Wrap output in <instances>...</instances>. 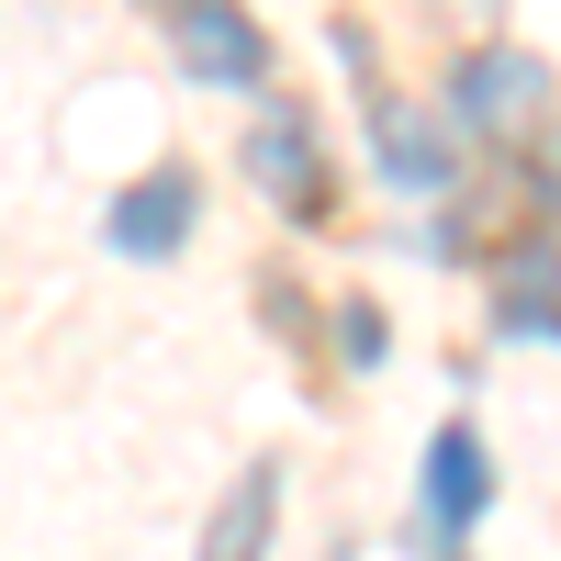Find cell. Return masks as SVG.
I'll use <instances>...</instances> for the list:
<instances>
[{
    "label": "cell",
    "mask_w": 561,
    "mask_h": 561,
    "mask_svg": "<svg viewBox=\"0 0 561 561\" xmlns=\"http://www.w3.org/2000/svg\"><path fill=\"white\" fill-rule=\"evenodd\" d=\"M169 45H180V79H203V90H248L270 68V45H259V23L237 12V0H180Z\"/></svg>",
    "instance_id": "6da1fadb"
},
{
    "label": "cell",
    "mask_w": 561,
    "mask_h": 561,
    "mask_svg": "<svg viewBox=\"0 0 561 561\" xmlns=\"http://www.w3.org/2000/svg\"><path fill=\"white\" fill-rule=\"evenodd\" d=\"M460 124L472 135H528L539 113H550V68L539 57H517V45H494V57H460Z\"/></svg>",
    "instance_id": "7a4b0ae2"
},
{
    "label": "cell",
    "mask_w": 561,
    "mask_h": 561,
    "mask_svg": "<svg viewBox=\"0 0 561 561\" xmlns=\"http://www.w3.org/2000/svg\"><path fill=\"white\" fill-rule=\"evenodd\" d=\"M180 237H192V180H180V169H158L147 192L113 203V248H124V259H169Z\"/></svg>",
    "instance_id": "3957f363"
},
{
    "label": "cell",
    "mask_w": 561,
    "mask_h": 561,
    "mask_svg": "<svg viewBox=\"0 0 561 561\" xmlns=\"http://www.w3.org/2000/svg\"><path fill=\"white\" fill-rule=\"evenodd\" d=\"M248 169H259V192H270L280 214H314V203H325V180H314V135H304L293 113H270V124L248 135Z\"/></svg>",
    "instance_id": "277c9868"
},
{
    "label": "cell",
    "mask_w": 561,
    "mask_h": 561,
    "mask_svg": "<svg viewBox=\"0 0 561 561\" xmlns=\"http://www.w3.org/2000/svg\"><path fill=\"white\" fill-rule=\"evenodd\" d=\"M270 505H280V472H270V460H248V472L225 483V505H214L203 561H259V550H270Z\"/></svg>",
    "instance_id": "5b68a950"
},
{
    "label": "cell",
    "mask_w": 561,
    "mask_h": 561,
    "mask_svg": "<svg viewBox=\"0 0 561 561\" xmlns=\"http://www.w3.org/2000/svg\"><path fill=\"white\" fill-rule=\"evenodd\" d=\"M370 135H382L393 192H438V180H449V147H438V124L415 113V102H370Z\"/></svg>",
    "instance_id": "8992f818"
},
{
    "label": "cell",
    "mask_w": 561,
    "mask_h": 561,
    "mask_svg": "<svg viewBox=\"0 0 561 561\" xmlns=\"http://www.w3.org/2000/svg\"><path fill=\"white\" fill-rule=\"evenodd\" d=\"M483 494H494L483 438H472V427H449V438L427 449V517H438V528H472V517H483Z\"/></svg>",
    "instance_id": "52a82bcc"
},
{
    "label": "cell",
    "mask_w": 561,
    "mask_h": 561,
    "mask_svg": "<svg viewBox=\"0 0 561 561\" xmlns=\"http://www.w3.org/2000/svg\"><path fill=\"white\" fill-rule=\"evenodd\" d=\"M337 337H348V359H382V314L348 304V314H337Z\"/></svg>",
    "instance_id": "ba28073f"
}]
</instances>
